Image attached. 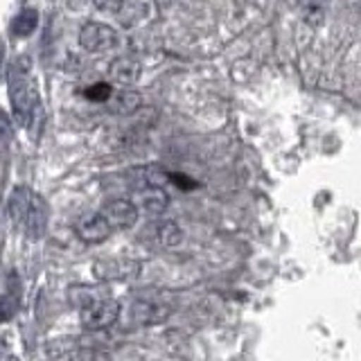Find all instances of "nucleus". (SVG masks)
<instances>
[{
  "instance_id": "7",
  "label": "nucleus",
  "mask_w": 361,
  "mask_h": 361,
  "mask_svg": "<svg viewBox=\"0 0 361 361\" xmlns=\"http://www.w3.org/2000/svg\"><path fill=\"white\" fill-rule=\"evenodd\" d=\"M75 233H77L79 240H84L88 244H99V242L109 240V237L113 235L111 226L99 214V210L82 214V217L75 221Z\"/></svg>"
},
{
  "instance_id": "4",
  "label": "nucleus",
  "mask_w": 361,
  "mask_h": 361,
  "mask_svg": "<svg viewBox=\"0 0 361 361\" xmlns=\"http://www.w3.org/2000/svg\"><path fill=\"white\" fill-rule=\"evenodd\" d=\"M79 43L86 52H109L113 48H118L120 37L106 23H86L79 30Z\"/></svg>"
},
{
  "instance_id": "5",
  "label": "nucleus",
  "mask_w": 361,
  "mask_h": 361,
  "mask_svg": "<svg viewBox=\"0 0 361 361\" xmlns=\"http://www.w3.org/2000/svg\"><path fill=\"white\" fill-rule=\"evenodd\" d=\"M99 214L106 219L111 231H127L138 221V208L131 199H113L99 208Z\"/></svg>"
},
{
  "instance_id": "1",
  "label": "nucleus",
  "mask_w": 361,
  "mask_h": 361,
  "mask_svg": "<svg viewBox=\"0 0 361 361\" xmlns=\"http://www.w3.org/2000/svg\"><path fill=\"white\" fill-rule=\"evenodd\" d=\"M7 214L14 221L16 228H20L30 240H41L48 231V203L34 190L18 185L7 199Z\"/></svg>"
},
{
  "instance_id": "9",
  "label": "nucleus",
  "mask_w": 361,
  "mask_h": 361,
  "mask_svg": "<svg viewBox=\"0 0 361 361\" xmlns=\"http://www.w3.org/2000/svg\"><path fill=\"white\" fill-rule=\"evenodd\" d=\"M140 75H142V63L138 61V56H131V54L116 56L109 66V77L122 86L135 84L140 79Z\"/></svg>"
},
{
  "instance_id": "11",
  "label": "nucleus",
  "mask_w": 361,
  "mask_h": 361,
  "mask_svg": "<svg viewBox=\"0 0 361 361\" xmlns=\"http://www.w3.org/2000/svg\"><path fill=\"white\" fill-rule=\"evenodd\" d=\"M154 240L156 244H161L165 248H172V246H178L180 240H183V231H180V226L172 219H163V221H156L154 224Z\"/></svg>"
},
{
  "instance_id": "6",
  "label": "nucleus",
  "mask_w": 361,
  "mask_h": 361,
  "mask_svg": "<svg viewBox=\"0 0 361 361\" xmlns=\"http://www.w3.org/2000/svg\"><path fill=\"white\" fill-rule=\"evenodd\" d=\"M169 314H172V307H169L167 302H163L161 298H154V296H145V298H138L133 300L131 305V319L133 323L138 325H161L163 321L169 319Z\"/></svg>"
},
{
  "instance_id": "15",
  "label": "nucleus",
  "mask_w": 361,
  "mask_h": 361,
  "mask_svg": "<svg viewBox=\"0 0 361 361\" xmlns=\"http://www.w3.org/2000/svg\"><path fill=\"white\" fill-rule=\"evenodd\" d=\"M111 95H113V86L109 82H97L93 86L84 88V97L90 102H104L106 104V102L111 99Z\"/></svg>"
},
{
  "instance_id": "16",
  "label": "nucleus",
  "mask_w": 361,
  "mask_h": 361,
  "mask_svg": "<svg viewBox=\"0 0 361 361\" xmlns=\"http://www.w3.org/2000/svg\"><path fill=\"white\" fill-rule=\"evenodd\" d=\"M124 3H127V0H93V5L99 11H106V14H120Z\"/></svg>"
},
{
  "instance_id": "14",
  "label": "nucleus",
  "mask_w": 361,
  "mask_h": 361,
  "mask_svg": "<svg viewBox=\"0 0 361 361\" xmlns=\"http://www.w3.org/2000/svg\"><path fill=\"white\" fill-rule=\"evenodd\" d=\"M68 361H111V355L102 348H77L68 355Z\"/></svg>"
},
{
  "instance_id": "10",
  "label": "nucleus",
  "mask_w": 361,
  "mask_h": 361,
  "mask_svg": "<svg viewBox=\"0 0 361 361\" xmlns=\"http://www.w3.org/2000/svg\"><path fill=\"white\" fill-rule=\"evenodd\" d=\"M109 111L116 116H129V113L140 109V93L138 90H113L111 99L106 102Z\"/></svg>"
},
{
  "instance_id": "2",
  "label": "nucleus",
  "mask_w": 361,
  "mask_h": 361,
  "mask_svg": "<svg viewBox=\"0 0 361 361\" xmlns=\"http://www.w3.org/2000/svg\"><path fill=\"white\" fill-rule=\"evenodd\" d=\"M9 102L14 120L20 127H32L34 113L39 106V95L30 79V63L27 59H18L9 68Z\"/></svg>"
},
{
  "instance_id": "13",
  "label": "nucleus",
  "mask_w": 361,
  "mask_h": 361,
  "mask_svg": "<svg viewBox=\"0 0 361 361\" xmlns=\"http://www.w3.org/2000/svg\"><path fill=\"white\" fill-rule=\"evenodd\" d=\"M298 11L307 25L319 27L327 14V0H298Z\"/></svg>"
},
{
  "instance_id": "8",
  "label": "nucleus",
  "mask_w": 361,
  "mask_h": 361,
  "mask_svg": "<svg viewBox=\"0 0 361 361\" xmlns=\"http://www.w3.org/2000/svg\"><path fill=\"white\" fill-rule=\"evenodd\" d=\"M131 201L135 203L138 212L142 210L145 214H149V217H158V214H163L169 206L167 192L163 188H154V185H140Z\"/></svg>"
},
{
  "instance_id": "17",
  "label": "nucleus",
  "mask_w": 361,
  "mask_h": 361,
  "mask_svg": "<svg viewBox=\"0 0 361 361\" xmlns=\"http://www.w3.org/2000/svg\"><path fill=\"white\" fill-rule=\"evenodd\" d=\"M16 314V302H11V296L0 298V321H9Z\"/></svg>"
},
{
  "instance_id": "3",
  "label": "nucleus",
  "mask_w": 361,
  "mask_h": 361,
  "mask_svg": "<svg viewBox=\"0 0 361 361\" xmlns=\"http://www.w3.org/2000/svg\"><path fill=\"white\" fill-rule=\"evenodd\" d=\"M120 302L113 298H99L82 310V325L86 330H106L120 319Z\"/></svg>"
},
{
  "instance_id": "19",
  "label": "nucleus",
  "mask_w": 361,
  "mask_h": 361,
  "mask_svg": "<svg viewBox=\"0 0 361 361\" xmlns=\"http://www.w3.org/2000/svg\"><path fill=\"white\" fill-rule=\"evenodd\" d=\"M3 63H5V43L0 41V77H3Z\"/></svg>"
},
{
  "instance_id": "12",
  "label": "nucleus",
  "mask_w": 361,
  "mask_h": 361,
  "mask_svg": "<svg viewBox=\"0 0 361 361\" xmlns=\"http://www.w3.org/2000/svg\"><path fill=\"white\" fill-rule=\"evenodd\" d=\"M37 25H39V11L27 7V9H23L20 14H16V18L11 20L9 30L16 39H25L34 30H37Z\"/></svg>"
},
{
  "instance_id": "18",
  "label": "nucleus",
  "mask_w": 361,
  "mask_h": 361,
  "mask_svg": "<svg viewBox=\"0 0 361 361\" xmlns=\"http://www.w3.org/2000/svg\"><path fill=\"white\" fill-rule=\"evenodd\" d=\"M9 131H11V122H9V116L0 109V142L9 138Z\"/></svg>"
}]
</instances>
